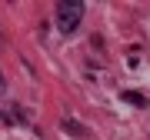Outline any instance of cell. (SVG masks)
<instances>
[{"label": "cell", "instance_id": "obj_2", "mask_svg": "<svg viewBox=\"0 0 150 140\" xmlns=\"http://www.w3.org/2000/svg\"><path fill=\"white\" fill-rule=\"evenodd\" d=\"M64 130H67L70 137H87V127L77 124V120H64Z\"/></svg>", "mask_w": 150, "mask_h": 140}, {"label": "cell", "instance_id": "obj_3", "mask_svg": "<svg viewBox=\"0 0 150 140\" xmlns=\"http://www.w3.org/2000/svg\"><path fill=\"white\" fill-rule=\"evenodd\" d=\"M123 100H127L130 107H147V100H144V93H134V90H127V93H123Z\"/></svg>", "mask_w": 150, "mask_h": 140}, {"label": "cell", "instance_id": "obj_1", "mask_svg": "<svg viewBox=\"0 0 150 140\" xmlns=\"http://www.w3.org/2000/svg\"><path fill=\"white\" fill-rule=\"evenodd\" d=\"M80 20H83V4H77V0L57 4V30L60 33H74L80 27Z\"/></svg>", "mask_w": 150, "mask_h": 140}, {"label": "cell", "instance_id": "obj_4", "mask_svg": "<svg viewBox=\"0 0 150 140\" xmlns=\"http://www.w3.org/2000/svg\"><path fill=\"white\" fill-rule=\"evenodd\" d=\"M4 87H7V83H4V77H0V93H4Z\"/></svg>", "mask_w": 150, "mask_h": 140}]
</instances>
